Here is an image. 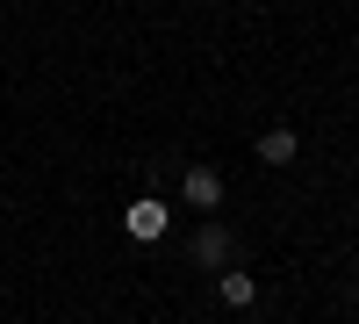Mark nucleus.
<instances>
[{
    "label": "nucleus",
    "mask_w": 359,
    "mask_h": 324,
    "mask_svg": "<svg viewBox=\"0 0 359 324\" xmlns=\"http://www.w3.org/2000/svg\"><path fill=\"white\" fill-rule=\"evenodd\" d=\"M165 223H172V216H165V202H158V195H144V202H130V216H123V231H130L137 245H151V238H165Z\"/></svg>",
    "instance_id": "1"
},
{
    "label": "nucleus",
    "mask_w": 359,
    "mask_h": 324,
    "mask_svg": "<svg viewBox=\"0 0 359 324\" xmlns=\"http://www.w3.org/2000/svg\"><path fill=\"white\" fill-rule=\"evenodd\" d=\"M259 159H266V166H287V159H294V130H266V137H259Z\"/></svg>",
    "instance_id": "5"
},
{
    "label": "nucleus",
    "mask_w": 359,
    "mask_h": 324,
    "mask_svg": "<svg viewBox=\"0 0 359 324\" xmlns=\"http://www.w3.org/2000/svg\"><path fill=\"white\" fill-rule=\"evenodd\" d=\"M194 259H201V267H223V259H230V231L223 223H201L194 231Z\"/></svg>",
    "instance_id": "3"
},
{
    "label": "nucleus",
    "mask_w": 359,
    "mask_h": 324,
    "mask_svg": "<svg viewBox=\"0 0 359 324\" xmlns=\"http://www.w3.org/2000/svg\"><path fill=\"white\" fill-rule=\"evenodd\" d=\"M180 188H187L194 209H216V202H223V173H216V166H187V181H180Z\"/></svg>",
    "instance_id": "2"
},
{
    "label": "nucleus",
    "mask_w": 359,
    "mask_h": 324,
    "mask_svg": "<svg viewBox=\"0 0 359 324\" xmlns=\"http://www.w3.org/2000/svg\"><path fill=\"white\" fill-rule=\"evenodd\" d=\"M216 296H223V303H252V296H259V281H252V274H237V267H223V274H216Z\"/></svg>",
    "instance_id": "4"
}]
</instances>
